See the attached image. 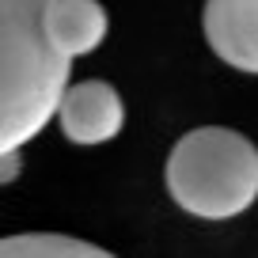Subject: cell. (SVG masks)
Masks as SVG:
<instances>
[{
    "label": "cell",
    "mask_w": 258,
    "mask_h": 258,
    "mask_svg": "<svg viewBox=\"0 0 258 258\" xmlns=\"http://www.w3.org/2000/svg\"><path fill=\"white\" fill-rule=\"evenodd\" d=\"M49 0H4V118L0 145L4 156H16L42 125L61 110L69 91V57L57 49L46 31Z\"/></svg>",
    "instance_id": "1"
},
{
    "label": "cell",
    "mask_w": 258,
    "mask_h": 258,
    "mask_svg": "<svg viewBox=\"0 0 258 258\" xmlns=\"http://www.w3.org/2000/svg\"><path fill=\"white\" fill-rule=\"evenodd\" d=\"M167 194L202 220H228L258 198V148L220 125L194 129L167 156Z\"/></svg>",
    "instance_id": "2"
},
{
    "label": "cell",
    "mask_w": 258,
    "mask_h": 258,
    "mask_svg": "<svg viewBox=\"0 0 258 258\" xmlns=\"http://www.w3.org/2000/svg\"><path fill=\"white\" fill-rule=\"evenodd\" d=\"M61 133L73 145H103V141L118 137L125 125V106H121L118 91L103 80H84L73 84L61 99Z\"/></svg>",
    "instance_id": "3"
},
{
    "label": "cell",
    "mask_w": 258,
    "mask_h": 258,
    "mask_svg": "<svg viewBox=\"0 0 258 258\" xmlns=\"http://www.w3.org/2000/svg\"><path fill=\"white\" fill-rule=\"evenodd\" d=\"M205 38L224 64L258 76V0H209Z\"/></svg>",
    "instance_id": "4"
},
{
    "label": "cell",
    "mask_w": 258,
    "mask_h": 258,
    "mask_svg": "<svg viewBox=\"0 0 258 258\" xmlns=\"http://www.w3.org/2000/svg\"><path fill=\"white\" fill-rule=\"evenodd\" d=\"M106 27L110 23L99 0H49L46 4V31L69 61L103 46Z\"/></svg>",
    "instance_id": "5"
},
{
    "label": "cell",
    "mask_w": 258,
    "mask_h": 258,
    "mask_svg": "<svg viewBox=\"0 0 258 258\" xmlns=\"http://www.w3.org/2000/svg\"><path fill=\"white\" fill-rule=\"evenodd\" d=\"M0 258H114V254L95 247V243L73 239V235L23 232V235H8L0 243Z\"/></svg>",
    "instance_id": "6"
}]
</instances>
